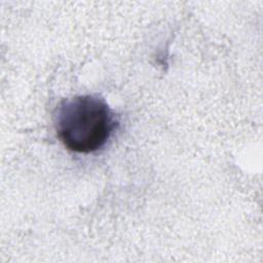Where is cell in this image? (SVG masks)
<instances>
[{"label":"cell","mask_w":263,"mask_h":263,"mask_svg":"<svg viewBox=\"0 0 263 263\" xmlns=\"http://www.w3.org/2000/svg\"><path fill=\"white\" fill-rule=\"evenodd\" d=\"M118 124L103 98L92 95L64 100L54 113V126L63 145L74 152L101 149Z\"/></svg>","instance_id":"cell-1"}]
</instances>
